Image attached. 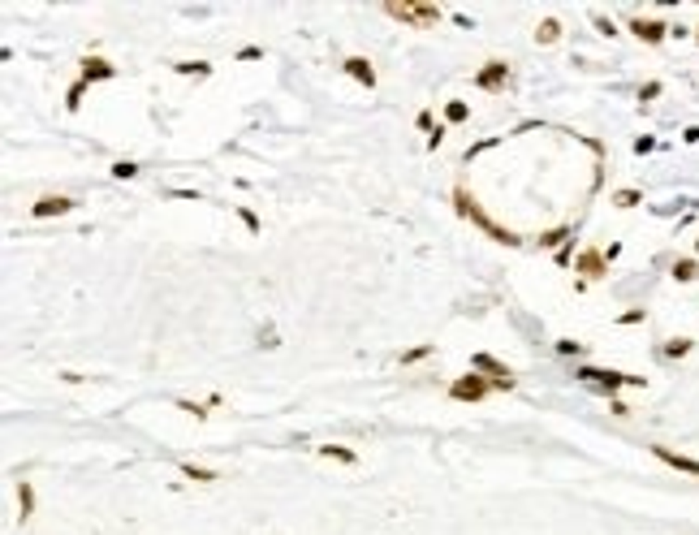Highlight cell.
I'll use <instances>...</instances> for the list:
<instances>
[{"label": "cell", "mask_w": 699, "mask_h": 535, "mask_svg": "<svg viewBox=\"0 0 699 535\" xmlns=\"http://www.w3.org/2000/svg\"><path fill=\"white\" fill-rule=\"evenodd\" d=\"M652 147H656L652 138H635V151H639V156H647V151H652Z\"/></svg>", "instance_id": "obj_30"}, {"label": "cell", "mask_w": 699, "mask_h": 535, "mask_svg": "<svg viewBox=\"0 0 699 535\" xmlns=\"http://www.w3.org/2000/svg\"><path fill=\"white\" fill-rule=\"evenodd\" d=\"M661 95V83H643L639 87V99H643V104H647V99H656Z\"/></svg>", "instance_id": "obj_26"}, {"label": "cell", "mask_w": 699, "mask_h": 535, "mask_svg": "<svg viewBox=\"0 0 699 535\" xmlns=\"http://www.w3.org/2000/svg\"><path fill=\"white\" fill-rule=\"evenodd\" d=\"M173 69H178V73H208L212 65H203V61H178Z\"/></svg>", "instance_id": "obj_23"}, {"label": "cell", "mask_w": 699, "mask_h": 535, "mask_svg": "<svg viewBox=\"0 0 699 535\" xmlns=\"http://www.w3.org/2000/svg\"><path fill=\"white\" fill-rule=\"evenodd\" d=\"M182 475H186V479H199V483H212V479H220L216 471H203V466H194V462H186V466H182Z\"/></svg>", "instance_id": "obj_19"}, {"label": "cell", "mask_w": 699, "mask_h": 535, "mask_svg": "<svg viewBox=\"0 0 699 535\" xmlns=\"http://www.w3.org/2000/svg\"><path fill=\"white\" fill-rule=\"evenodd\" d=\"M470 371H492V389H514V385H518L514 371L501 367V363L492 359V354H475V359H470Z\"/></svg>", "instance_id": "obj_6"}, {"label": "cell", "mask_w": 699, "mask_h": 535, "mask_svg": "<svg viewBox=\"0 0 699 535\" xmlns=\"http://www.w3.org/2000/svg\"><path fill=\"white\" fill-rule=\"evenodd\" d=\"M613 203H617V208H639L643 194H639V190H617V194H613Z\"/></svg>", "instance_id": "obj_21"}, {"label": "cell", "mask_w": 699, "mask_h": 535, "mask_svg": "<svg viewBox=\"0 0 699 535\" xmlns=\"http://www.w3.org/2000/svg\"><path fill=\"white\" fill-rule=\"evenodd\" d=\"M488 393H492V380L480 376V371H466V376H458L454 385H449V397L454 401H484Z\"/></svg>", "instance_id": "obj_4"}, {"label": "cell", "mask_w": 699, "mask_h": 535, "mask_svg": "<svg viewBox=\"0 0 699 535\" xmlns=\"http://www.w3.org/2000/svg\"><path fill=\"white\" fill-rule=\"evenodd\" d=\"M574 272H583L587 281H600V276L609 272V259H605V250H600V246H587V250H579V259H574Z\"/></svg>", "instance_id": "obj_5"}, {"label": "cell", "mask_w": 699, "mask_h": 535, "mask_svg": "<svg viewBox=\"0 0 699 535\" xmlns=\"http://www.w3.org/2000/svg\"><path fill=\"white\" fill-rule=\"evenodd\" d=\"M695 43H699V31H695Z\"/></svg>", "instance_id": "obj_34"}, {"label": "cell", "mask_w": 699, "mask_h": 535, "mask_svg": "<svg viewBox=\"0 0 699 535\" xmlns=\"http://www.w3.org/2000/svg\"><path fill=\"white\" fill-rule=\"evenodd\" d=\"M652 453L661 457L665 466H673V471H686V475H695V479H699V462H695V457H686V453H673L669 445H652Z\"/></svg>", "instance_id": "obj_11"}, {"label": "cell", "mask_w": 699, "mask_h": 535, "mask_svg": "<svg viewBox=\"0 0 699 535\" xmlns=\"http://www.w3.org/2000/svg\"><path fill=\"white\" fill-rule=\"evenodd\" d=\"M570 238V224H557V229H548V234H540V246H561Z\"/></svg>", "instance_id": "obj_18"}, {"label": "cell", "mask_w": 699, "mask_h": 535, "mask_svg": "<svg viewBox=\"0 0 699 535\" xmlns=\"http://www.w3.org/2000/svg\"><path fill=\"white\" fill-rule=\"evenodd\" d=\"M138 173V164H130V160H117L113 164V177H134Z\"/></svg>", "instance_id": "obj_25"}, {"label": "cell", "mask_w": 699, "mask_h": 535, "mask_svg": "<svg viewBox=\"0 0 699 535\" xmlns=\"http://www.w3.org/2000/svg\"><path fill=\"white\" fill-rule=\"evenodd\" d=\"M470 117V104H466V99H449V104H445V121L449 125H462Z\"/></svg>", "instance_id": "obj_15"}, {"label": "cell", "mask_w": 699, "mask_h": 535, "mask_svg": "<svg viewBox=\"0 0 699 535\" xmlns=\"http://www.w3.org/2000/svg\"><path fill=\"white\" fill-rule=\"evenodd\" d=\"M579 350H583L579 341H557V354H579Z\"/></svg>", "instance_id": "obj_29"}, {"label": "cell", "mask_w": 699, "mask_h": 535, "mask_svg": "<svg viewBox=\"0 0 699 535\" xmlns=\"http://www.w3.org/2000/svg\"><path fill=\"white\" fill-rule=\"evenodd\" d=\"M557 39H561V22L557 17H544L540 31H535V43H557Z\"/></svg>", "instance_id": "obj_14"}, {"label": "cell", "mask_w": 699, "mask_h": 535, "mask_svg": "<svg viewBox=\"0 0 699 535\" xmlns=\"http://www.w3.org/2000/svg\"><path fill=\"white\" fill-rule=\"evenodd\" d=\"M341 69H345L359 87H367V91L376 87V69H371V61H367V57H345V61H341Z\"/></svg>", "instance_id": "obj_10"}, {"label": "cell", "mask_w": 699, "mask_h": 535, "mask_svg": "<svg viewBox=\"0 0 699 535\" xmlns=\"http://www.w3.org/2000/svg\"><path fill=\"white\" fill-rule=\"evenodd\" d=\"M384 13L393 22H406V27H415V31H432L440 22V5H428V0H389Z\"/></svg>", "instance_id": "obj_2"}, {"label": "cell", "mask_w": 699, "mask_h": 535, "mask_svg": "<svg viewBox=\"0 0 699 535\" xmlns=\"http://www.w3.org/2000/svg\"><path fill=\"white\" fill-rule=\"evenodd\" d=\"M238 216H242V224L251 229V234H259V216H255L251 208H238Z\"/></svg>", "instance_id": "obj_24"}, {"label": "cell", "mask_w": 699, "mask_h": 535, "mask_svg": "<svg viewBox=\"0 0 699 535\" xmlns=\"http://www.w3.org/2000/svg\"><path fill=\"white\" fill-rule=\"evenodd\" d=\"M315 453H319V457H337V462H350V466L359 462V453H354V449H345V445H319Z\"/></svg>", "instance_id": "obj_13"}, {"label": "cell", "mask_w": 699, "mask_h": 535, "mask_svg": "<svg viewBox=\"0 0 699 535\" xmlns=\"http://www.w3.org/2000/svg\"><path fill=\"white\" fill-rule=\"evenodd\" d=\"M82 91H87V83H82V78L69 87V99H65V108H69V113H78V108H82Z\"/></svg>", "instance_id": "obj_20"}, {"label": "cell", "mask_w": 699, "mask_h": 535, "mask_svg": "<svg viewBox=\"0 0 699 535\" xmlns=\"http://www.w3.org/2000/svg\"><path fill=\"white\" fill-rule=\"evenodd\" d=\"M643 315H647V311H639V307H635V311H626V315H621V324H639Z\"/></svg>", "instance_id": "obj_31"}, {"label": "cell", "mask_w": 699, "mask_h": 535, "mask_svg": "<svg viewBox=\"0 0 699 535\" xmlns=\"http://www.w3.org/2000/svg\"><path fill=\"white\" fill-rule=\"evenodd\" d=\"M428 354H432V345H419V350L402 354V363H419V359H428Z\"/></svg>", "instance_id": "obj_27"}, {"label": "cell", "mask_w": 699, "mask_h": 535, "mask_svg": "<svg viewBox=\"0 0 699 535\" xmlns=\"http://www.w3.org/2000/svg\"><path fill=\"white\" fill-rule=\"evenodd\" d=\"M99 78H117V65H108L104 57H87L82 61V83H99Z\"/></svg>", "instance_id": "obj_12"}, {"label": "cell", "mask_w": 699, "mask_h": 535, "mask_svg": "<svg viewBox=\"0 0 699 535\" xmlns=\"http://www.w3.org/2000/svg\"><path fill=\"white\" fill-rule=\"evenodd\" d=\"M630 31H635V39L639 43H665V35H669V27H665V22H656V17H635L630 22Z\"/></svg>", "instance_id": "obj_9"}, {"label": "cell", "mask_w": 699, "mask_h": 535, "mask_svg": "<svg viewBox=\"0 0 699 535\" xmlns=\"http://www.w3.org/2000/svg\"><path fill=\"white\" fill-rule=\"evenodd\" d=\"M682 138H686V143H699V125H686V130H682Z\"/></svg>", "instance_id": "obj_32"}, {"label": "cell", "mask_w": 699, "mask_h": 535, "mask_svg": "<svg viewBox=\"0 0 699 535\" xmlns=\"http://www.w3.org/2000/svg\"><path fill=\"white\" fill-rule=\"evenodd\" d=\"M454 212H458L462 220H470V224H480L484 234H488L492 242H501V246H518V242H522V238L514 234V229H501V224H496V220L480 208V199L470 194L466 186H454Z\"/></svg>", "instance_id": "obj_1"}, {"label": "cell", "mask_w": 699, "mask_h": 535, "mask_svg": "<svg viewBox=\"0 0 699 535\" xmlns=\"http://www.w3.org/2000/svg\"><path fill=\"white\" fill-rule=\"evenodd\" d=\"M78 208V199H69V194H43L35 208H31V216L35 220H48V216H65V212H73Z\"/></svg>", "instance_id": "obj_8"}, {"label": "cell", "mask_w": 699, "mask_h": 535, "mask_svg": "<svg viewBox=\"0 0 699 535\" xmlns=\"http://www.w3.org/2000/svg\"><path fill=\"white\" fill-rule=\"evenodd\" d=\"M17 505H22V518H31V509H35V492H31V483H27V479L17 483Z\"/></svg>", "instance_id": "obj_17"}, {"label": "cell", "mask_w": 699, "mask_h": 535, "mask_svg": "<svg viewBox=\"0 0 699 535\" xmlns=\"http://www.w3.org/2000/svg\"><path fill=\"white\" fill-rule=\"evenodd\" d=\"M695 250H699V238H695Z\"/></svg>", "instance_id": "obj_33"}, {"label": "cell", "mask_w": 699, "mask_h": 535, "mask_svg": "<svg viewBox=\"0 0 699 535\" xmlns=\"http://www.w3.org/2000/svg\"><path fill=\"white\" fill-rule=\"evenodd\" d=\"M505 83H510V65H505V61H488V65L475 73V87H480V91H492V95L505 91Z\"/></svg>", "instance_id": "obj_7"}, {"label": "cell", "mask_w": 699, "mask_h": 535, "mask_svg": "<svg viewBox=\"0 0 699 535\" xmlns=\"http://www.w3.org/2000/svg\"><path fill=\"white\" fill-rule=\"evenodd\" d=\"M695 276H699L695 259H673V281H695Z\"/></svg>", "instance_id": "obj_16"}, {"label": "cell", "mask_w": 699, "mask_h": 535, "mask_svg": "<svg viewBox=\"0 0 699 535\" xmlns=\"http://www.w3.org/2000/svg\"><path fill=\"white\" fill-rule=\"evenodd\" d=\"M574 376H579L583 380V385H591L596 393H617L621 385H643V376H626V371H605V367H579V371H574Z\"/></svg>", "instance_id": "obj_3"}, {"label": "cell", "mask_w": 699, "mask_h": 535, "mask_svg": "<svg viewBox=\"0 0 699 535\" xmlns=\"http://www.w3.org/2000/svg\"><path fill=\"white\" fill-rule=\"evenodd\" d=\"M596 31H600L605 39H613V35H617V31H613V22H609V17H600V13H596Z\"/></svg>", "instance_id": "obj_28"}, {"label": "cell", "mask_w": 699, "mask_h": 535, "mask_svg": "<svg viewBox=\"0 0 699 535\" xmlns=\"http://www.w3.org/2000/svg\"><path fill=\"white\" fill-rule=\"evenodd\" d=\"M682 354H691V341H686V337H678V341L665 345V359H682Z\"/></svg>", "instance_id": "obj_22"}]
</instances>
